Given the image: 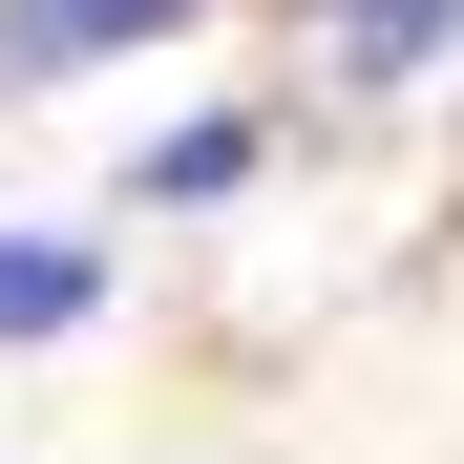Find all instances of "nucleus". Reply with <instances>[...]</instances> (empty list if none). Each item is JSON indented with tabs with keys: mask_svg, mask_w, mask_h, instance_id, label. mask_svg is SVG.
Returning <instances> with one entry per match:
<instances>
[{
	"mask_svg": "<svg viewBox=\"0 0 464 464\" xmlns=\"http://www.w3.org/2000/svg\"><path fill=\"white\" fill-rule=\"evenodd\" d=\"M190 0H0V85H63V63H127V43H169Z\"/></svg>",
	"mask_w": 464,
	"mask_h": 464,
	"instance_id": "f257e3e1",
	"label": "nucleus"
},
{
	"mask_svg": "<svg viewBox=\"0 0 464 464\" xmlns=\"http://www.w3.org/2000/svg\"><path fill=\"white\" fill-rule=\"evenodd\" d=\"M443 22H464V0H338V85H401V63H443Z\"/></svg>",
	"mask_w": 464,
	"mask_h": 464,
	"instance_id": "f03ea898",
	"label": "nucleus"
},
{
	"mask_svg": "<svg viewBox=\"0 0 464 464\" xmlns=\"http://www.w3.org/2000/svg\"><path fill=\"white\" fill-rule=\"evenodd\" d=\"M85 295H106V275L63 254V232H0V338H63V317H85Z\"/></svg>",
	"mask_w": 464,
	"mask_h": 464,
	"instance_id": "7ed1b4c3",
	"label": "nucleus"
},
{
	"mask_svg": "<svg viewBox=\"0 0 464 464\" xmlns=\"http://www.w3.org/2000/svg\"><path fill=\"white\" fill-rule=\"evenodd\" d=\"M148 190H169V211L190 190H254V127H148Z\"/></svg>",
	"mask_w": 464,
	"mask_h": 464,
	"instance_id": "20e7f679",
	"label": "nucleus"
}]
</instances>
